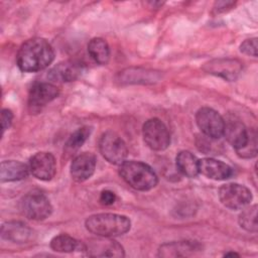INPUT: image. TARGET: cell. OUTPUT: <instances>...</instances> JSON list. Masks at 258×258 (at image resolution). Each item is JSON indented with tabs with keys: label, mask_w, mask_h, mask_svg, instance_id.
I'll return each mask as SVG.
<instances>
[{
	"label": "cell",
	"mask_w": 258,
	"mask_h": 258,
	"mask_svg": "<svg viewBox=\"0 0 258 258\" xmlns=\"http://www.w3.org/2000/svg\"><path fill=\"white\" fill-rule=\"evenodd\" d=\"M234 5H235V2H233V1H219V2L215 3L214 9L217 12H224V11L230 9Z\"/></svg>",
	"instance_id": "30"
},
{
	"label": "cell",
	"mask_w": 258,
	"mask_h": 258,
	"mask_svg": "<svg viewBox=\"0 0 258 258\" xmlns=\"http://www.w3.org/2000/svg\"><path fill=\"white\" fill-rule=\"evenodd\" d=\"M176 167L183 175L196 177L199 174V159L189 151L182 150L176 155Z\"/></svg>",
	"instance_id": "20"
},
{
	"label": "cell",
	"mask_w": 258,
	"mask_h": 258,
	"mask_svg": "<svg viewBox=\"0 0 258 258\" xmlns=\"http://www.w3.org/2000/svg\"><path fill=\"white\" fill-rule=\"evenodd\" d=\"M13 120V113L9 109H3L1 112V127L2 132L11 126Z\"/></svg>",
	"instance_id": "28"
},
{
	"label": "cell",
	"mask_w": 258,
	"mask_h": 258,
	"mask_svg": "<svg viewBox=\"0 0 258 258\" xmlns=\"http://www.w3.org/2000/svg\"><path fill=\"white\" fill-rule=\"evenodd\" d=\"M120 176L137 190H150L156 186L158 178L154 170L146 163L136 160H125L119 168Z\"/></svg>",
	"instance_id": "3"
},
{
	"label": "cell",
	"mask_w": 258,
	"mask_h": 258,
	"mask_svg": "<svg viewBox=\"0 0 258 258\" xmlns=\"http://www.w3.org/2000/svg\"><path fill=\"white\" fill-rule=\"evenodd\" d=\"M230 255H237V256H238L237 253H233V252H231V253H226V254H225V256H230Z\"/></svg>",
	"instance_id": "31"
},
{
	"label": "cell",
	"mask_w": 258,
	"mask_h": 258,
	"mask_svg": "<svg viewBox=\"0 0 258 258\" xmlns=\"http://www.w3.org/2000/svg\"><path fill=\"white\" fill-rule=\"evenodd\" d=\"M85 244L68 234H59L50 241V248L59 253H71L76 250L84 251Z\"/></svg>",
	"instance_id": "21"
},
{
	"label": "cell",
	"mask_w": 258,
	"mask_h": 258,
	"mask_svg": "<svg viewBox=\"0 0 258 258\" xmlns=\"http://www.w3.org/2000/svg\"><path fill=\"white\" fill-rule=\"evenodd\" d=\"M99 200H100V203H101L102 205L111 206V205H113V204L115 203V201H116V195H115L113 191L109 190V189H105V190H103V191L100 194Z\"/></svg>",
	"instance_id": "29"
},
{
	"label": "cell",
	"mask_w": 258,
	"mask_h": 258,
	"mask_svg": "<svg viewBox=\"0 0 258 258\" xmlns=\"http://www.w3.org/2000/svg\"><path fill=\"white\" fill-rule=\"evenodd\" d=\"M99 150L107 161L115 165H121L128 155L126 143L113 131H107L101 136Z\"/></svg>",
	"instance_id": "5"
},
{
	"label": "cell",
	"mask_w": 258,
	"mask_h": 258,
	"mask_svg": "<svg viewBox=\"0 0 258 258\" xmlns=\"http://www.w3.org/2000/svg\"><path fill=\"white\" fill-rule=\"evenodd\" d=\"M97 159L91 152H83L77 155L71 164V175L74 180L82 182L89 179L96 168Z\"/></svg>",
	"instance_id": "15"
},
{
	"label": "cell",
	"mask_w": 258,
	"mask_h": 258,
	"mask_svg": "<svg viewBox=\"0 0 258 258\" xmlns=\"http://www.w3.org/2000/svg\"><path fill=\"white\" fill-rule=\"evenodd\" d=\"M54 58V51L50 43L40 37L26 40L19 47L16 62L20 71L35 73L48 67Z\"/></svg>",
	"instance_id": "1"
},
{
	"label": "cell",
	"mask_w": 258,
	"mask_h": 258,
	"mask_svg": "<svg viewBox=\"0 0 258 258\" xmlns=\"http://www.w3.org/2000/svg\"><path fill=\"white\" fill-rule=\"evenodd\" d=\"M29 166L16 160H4L0 165V179L2 182L22 180L28 176Z\"/></svg>",
	"instance_id": "19"
},
{
	"label": "cell",
	"mask_w": 258,
	"mask_h": 258,
	"mask_svg": "<svg viewBox=\"0 0 258 258\" xmlns=\"http://www.w3.org/2000/svg\"><path fill=\"white\" fill-rule=\"evenodd\" d=\"M196 121L204 135L212 139H219L223 136L224 118L214 109L201 108L196 114Z\"/></svg>",
	"instance_id": "8"
},
{
	"label": "cell",
	"mask_w": 258,
	"mask_h": 258,
	"mask_svg": "<svg viewBox=\"0 0 258 258\" xmlns=\"http://www.w3.org/2000/svg\"><path fill=\"white\" fill-rule=\"evenodd\" d=\"M33 230L19 221L6 222L1 227V238L15 244L28 243L33 240Z\"/></svg>",
	"instance_id": "14"
},
{
	"label": "cell",
	"mask_w": 258,
	"mask_h": 258,
	"mask_svg": "<svg viewBox=\"0 0 258 258\" xmlns=\"http://www.w3.org/2000/svg\"><path fill=\"white\" fill-rule=\"evenodd\" d=\"M85 225L89 232L99 237L112 238L127 233L130 230L131 222L124 215L101 213L90 216Z\"/></svg>",
	"instance_id": "2"
},
{
	"label": "cell",
	"mask_w": 258,
	"mask_h": 258,
	"mask_svg": "<svg viewBox=\"0 0 258 258\" xmlns=\"http://www.w3.org/2000/svg\"><path fill=\"white\" fill-rule=\"evenodd\" d=\"M240 50L247 54L256 57L257 56V38H250L246 39L240 45Z\"/></svg>",
	"instance_id": "27"
},
{
	"label": "cell",
	"mask_w": 258,
	"mask_h": 258,
	"mask_svg": "<svg viewBox=\"0 0 258 258\" xmlns=\"http://www.w3.org/2000/svg\"><path fill=\"white\" fill-rule=\"evenodd\" d=\"M59 94L58 88L51 83H37L33 85L28 94V106L31 110H39Z\"/></svg>",
	"instance_id": "13"
},
{
	"label": "cell",
	"mask_w": 258,
	"mask_h": 258,
	"mask_svg": "<svg viewBox=\"0 0 258 258\" xmlns=\"http://www.w3.org/2000/svg\"><path fill=\"white\" fill-rule=\"evenodd\" d=\"M220 202L231 210H240L250 204L252 194L248 187L239 183H226L219 189Z\"/></svg>",
	"instance_id": "7"
},
{
	"label": "cell",
	"mask_w": 258,
	"mask_h": 258,
	"mask_svg": "<svg viewBox=\"0 0 258 258\" xmlns=\"http://www.w3.org/2000/svg\"><path fill=\"white\" fill-rule=\"evenodd\" d=\"M238 155L243 158H252L256 156L257 153V140L255 132H249V138L244 147L237 150Z\"/></svg>",
	"instance_id": "26"
},
{
	"label": "cell",
	"mask_w": 258,
	"mask_h": 258,
	"mask_svg": "<svg viewBox=\"0 0 258 258\" xmlns=\"http://www.w3.org/2000/svg\"><path fill=\"white\" fill-rule=\"evenodd\" d=\"M84 70L82 62L78 60H66L54 66L47 74V77L52 82L68 83L76 81L81 77Z\"/></svg>",
	"instance_id": "16"
},
{
	"label": "cell",
	"mask_w": 258,
	"mask_h": 258,
	"mask_svg": "<svg viewBox=\"0 0 258 258\" xmlns=\"http://www.w3.org/2000/svg\"><path fill=\"white\" fill-rule=\"evenodd\" d=\"M243 66L235 58H216L205 63L204 70L227 81H235L241 74Z\"/></svg>",
	"instance_id": "10"
},
{
	"label": "cell",
	"mask_w": 258,
	"mask_h": 258,
	"mask_svg": "<svg viewBox=\"0 0 258 258\" xmlns=\"http://www.w3.org/2000/svg\"><path fill=\"white\" fill-rule=\"evenodd\" d=\"M29 170L40 180H50L56 172V161L49 152H37L29 161Z\"/></svg>",
	"instance_id": "11"
},
{
	"label": "cell",
	"mask_w": 258,
	"mask_h": 258,
	"mask_svg": "<svg viewBox=\"0 0 258 258\" xmlns=\"http://www.w3.org/2000/svg\"><path fill=\"white\" fill-rule=\"evenodd\" d=\"M223 135L237 151L244 147L247 143L249 131L239 118L234 115H228L224 119Z\"/></svg>",
	"instance_id": "9"
},
{
	"label": "cell",
	"mask_w": 258,
	"mask_h": 258,
	"mask_svg": "<svg viewBox=\"0 0 258 258\" xmlns=\"http://www.w3.org/2000/svg\"><path fill=\"white\" fill-rule=\"evenodd\" d=\"M239 224L241 228L248 232H257V206L246 208L239 216Z\"/></svg>",
	"instance_id": "25"
},
{
	"label": "cell",
	"mask_w": 258,
	"mask_h": 258,
	"mask_svg": "<svg viewBox=\"0 0 258 258\" xmlns=\"http://www.w3.org/2000/svg\"><path fill=\"white\" fill-rule=\"evenodd\" d=\"M91 131L92 129L89 126H83L77 129L68 139L66 143V151L69 153L77 151L89 138Z\"/></svg>",
	"instance_id": "24"
},
{
	"label": "cell",
	"mask_w": 258,
	"mask_h": 258,
	"mask_svg": "<svg viewBox=\"0 0 258 258\" xmlns=\"http://www.w3.org/2000/svg\"><path fill=\"white\" fill-rule=\"evenodd\" d=\"M103 239H93L89 243H84V252L93 257H123L124 249L116 241L107 237Z\"/></svg>",
	"instance_id": "12"
},
{
	"label": "cell",
	"mask_w": 258,
	"mask_h": 258,
	"mask_svg": "<svg viewBox=\"0 0 258 258\" xmlns=\"http://www.w3.org/2000/svg\"><path fill=\"white\" fill-rule=\"evenodd\" d=\"M142 135L145 144L152 150H165L170 144V134L165 124L157 119L147 120L142 127Z\"/></svg>",
	"instance_id": "6"
},
{
	"label": "cell",
	"mask_w": 258,
	"mask_h": 258,
	"mask_svg": "<svg viewBox=\"0 0 258 258\" xmlns=\"http://www.w3.org/2000/svg\"><path fill=\"white\" fill-rule=\"evenodd\" d=\"M21 214L34 221H42L48 218L52 212L49 200L39 191H32L25 195L19 202Z\"/></svg>",
	"instance_id": "4"
},
{
	"label": "cell",
	"mask_w": 258,
	"mask_h": 258,
	"mask_svg": "<svg viewBox=\"0 0 258 258\" xmlns=\"http://www.w3.org/2000/svg\"><path fill=\"white\" fill-rule=\"evenodd\" d=\"M90 56L99 64H106L110 59V47L108 42L101 37H95L88 43Z\"/></svg>",
	"instance_id": "22"
},
{
	"label": "cell",
	"mask_w": 258,
	"mask_h": 258,
	"mask_svg": "<svg viewBox=\"0 0 258 258\" xmlns=\"http://www.w3.org/2000/svg\"><path fill=\"white\" fill-rule=\"evenodd\" d=\"M203 247L196 241H176L160 246L158 256L160 257H186L202 251Z\"/></svg>",
	"instance_id": "18"
},
{
	"label": "cell",
	"mask_w": 258,
	"mask_h": 258,
	"mask_svg": "<svg viewBox=\"0 0 258 258\" xmlns=\"http://www.w3.org/2000/svg\"><path fill=\"white\" fill-rule=\"evenodd\" d=\"M199 173L215 180L228 179L233 175V169L227 163L215 158L206 157L199 160Z\"/></svg>",
	"instance_id": "17"
},
{
	"label": "cell",
	"mask_w": 258,
	"mask_h": 258,
	"mask_svg": "<svg viewBox=\"0 0 258 258\" xmlns=\"http://www.w3.org/2000/svg\"><path fill=\"white\" fill-rule=\"evenodd\" d=\"M158 80V76L155 72L141 70V69H128L120 74L119 81L121 83H153Z\"/></svg>",
	"instance_id": "23"
}]
</instances>
